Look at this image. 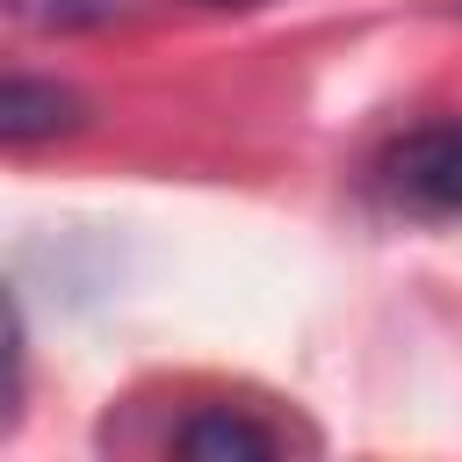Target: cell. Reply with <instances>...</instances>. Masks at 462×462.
<instances>
[{
  "mask_svg": "<svg viewBox=\"0 0 462 462\" xmlns=\"http://www.w3.org/2000/svg\"><path fill=\"white\" fill-rule=\"evenodd\" d=\"M375 180L397 209H419V217H462V116L455 123H419L404 130L383 159H375Z\"/></svg>",
  "mask_w": 462,
  "mask_h": 462,
  "instance_id": "1",
  "label": "cell"
},
{
  "mask_svg": "<svg viewBox=\"0 0 462 462\" xmlns=\"http://www.w3.org/2000/svg\"><path fill=\"white\" fill-rule=\"evenodd\" d=\"M274 448H282L274 426H260L231 404H202L173 426V455H188V462H267Z\"/></svg>",
  "mask_w": 462,
  "mask_h": 462,
  "instance_id": "2",
  "label": "cell"
},
{
  "mask_svg": "<svg viewBox=\"0 0 462 462\" xmlns=\"http://www.w3.org/2000/svg\"><path fill=\"white\" fill-rule=\"evenodd\" d=\"M79 94L58 87V79H29V72H7L0 79V137L7 144H43L58 130H79Z\"/></svg>",
  "mask_w": 462,
  "mask_h": 462,
  "instance_id": "3",
  "label": "cell"
},
{
  "mask_svg": "<svg viewBox=\"0 0 462 462\" xmlns=\"http://www.w3.org/2000/svg\"><path fill=\"white\" fill-rule=\"evenodd\" d=\"M7 7L29 29H101V22L130 14V0H7Z\"/></svg>",
  "mask_w": 462,
  "mask_h": 462,
  "instance_id": "4",
  "label": "cell"
},
{
  "mask_svg": "<svg viewBox=\"0 0 462 462\" xmlns=\"http://www.w3.org/2000/svg\"><path fill=\"white\" fill-rule=\"evenodd\" d=\"M195 7H260V0H195Z\"/></svg>",
  "mask_w": 462,
  "mask_h": 462,
  "instance_id": "5",
  "label": "cell"
}]
</instances>
